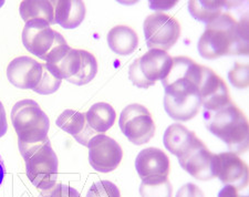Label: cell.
<instances>
[{
    "instance_id": "cell-32",
    "label": "cell",
    "mask_w": 249,
    "mask_h": 197,
    "mask_svg": "<svg viewBox=\"0 0 249 197\" xmlns=\"http://www.w3.org/2000/svg\"><path fill=\"white\" fill-rule=\"evenodd\" d=\"M6 175V167H5V163H3V160L1 156H0V185L2 184L3 179H5Z\"/></svg>"
},
{
    "instance_id": "cell-12",
    "label": "cell",
    "mask_w": 249,
    "mask_h": 197,
    "mask_svg": "<svg viewBox=\"0 0 249 197\" xmlns=\"http://www.w3.org/2000/svg\"><path fill=\"white\" fill-rule=\"evenodd\" d=\"M89 162L95 171L110 173L120 165L123 158V151L120 144L110 136L98 134L90 140Z\"/></svg>"
},
{
    "instance_id": "cell-10",
    "label": "cell",
    "mask_w": 249,
    "mask_h": 197,
    "mask_svg": "<svg viewBox=\"0 0 249 197\" xmlns=\"http://www.w3.org/2000/svg\"><path fill=\"white\" fill-rule=\"evenodd\" d=\"M146 45L150 49L163 51L175 46L180 36L179 22L170 15L156 13L147 16L143 23Z\"/></svg>"
},
{
    "instance_id": "cell-20",
    "label": "cell",
    "mask_w": 249,
    "mask_h": 197,
    "mask_svg": "<svg viewBox=\"0 0 249 197\" xmlns=\"http://www.w3.org/2000/svg\"><path fill=\"white\" fill-rule=\"evenodd\" d=\"M107 45L119 55H130L139 46V37L132 28L116 26L107 34Z\"/></svg>"
},
{
    "instance_id": "cell-5",
    "label": "cell",
    "mask_w": 249,
    "mask_h": 197,
    "mask_svg": "<svg viewBox=\"0 0 249 197\" xmlns=\"http://www.w3.org/2000/svg\"><path fill=\"white\" fill-rule=\"evenodd\" d=\"M22 43L31 54L54 64L67 54L71 47L58 31L43 21H29L22 31Z\"/></svg>"
},
{
    "instance_id": "cell-26",
    "label": "cell",
    "mask_w": 249,
    "mask_h": 197,
    "mask_svg": "<svg viewBox=\"0 0 249 197\" xmlns=\"http://www.w3.org/2000/svg\"><path fill=\"white\" fill-rule=\"evenodd\" d=\"M228 79L235 88H244L248 87V66L247 64H239L238 62L235 63L234 69L230 71L228 73Z\"/></svg>"
},
{
    "instance_id": "cell-30",
    "label": "cell",
    "mask_w": 249,
    "mask_h": 197,
    "mask_svg": "<svg viewBox=\"0 0 249 197\" xmlns=\"http://www.w3.org/2000/svg\"><path fill=\"white\" fill-rule=\"evenodd\" d=\"M217 197H247V196H240L238 194V191H237L234 186L225 185L222 190L219 191Z\"/></svg>"
},
{
    "instance_id": "cell-27",
    "label": "cell",
    "mask_w": 249,
    "mask_h": 197,
    "mask_svg": "<svg viewBox=\"0 0 249 197\" xmlns=\"http://www.w3.org/2000/svg\"><path fill=\"white\" fill-rule=\"evenodd\" d=\"M38 197H81L75 188L62 183H55L53 186L42 191Z\"/></svg>"
},
{
    "instance_id": "cell-21",
    "label": "cell",
    "mask_w": 249,
    "mask_h": 197,
    "mask_svg": "<svg viewBox=\"0 0 249 197\" xmlns=\"http://www.w3.org/2000/svg\"><path fill=\"white\" fill-rule=\"evenodd\" d=\"M20 16L26 23L29 21H43L55 25L53 1L47 0H25L20 3Z\"/></svg>"
},
{
    "instance_id": "cell-18",
    "label": "cell",
    "mask_w": 249,
    "mask_h": 197,
    "mask_svg": "<svg viewBox=\"0 0 249 197\" xmlns=\"http://www.w3.org/2000/svg\"><path fill=\"white\" fill-rule=\"evenodd\" d=\"M55 23L63 29H75L86 18V5L80 0L53 1Z\"/></svg>"
},
{
    "instance_id": "cell-4",
    "label": "cell",
    "mask_w": 249,
    "mask_h": 197,
    "mask_svg": "<svg viewBox=\"0 0 249 197\" xmlns=\"http://www.w3.org/2000/svg\"><path fill=\"white\" fill-rule=\"evenodd\" d=\"M18 144L26 163V174L34 186L41 191L53 186L58 179L59 162L49 138L37 143Z\"/></svg>"
},
{
    "instance_id": "cell-23",
    "label": "cell",
    "mask_w": 249,
    "mask_h": 197,
    "mask_svg": "<svg viewBox=\"0 0 249 197\" xmlns=\"http://www.w3.org/2000/svg\"><path fill=\"white\" fill-rule=\"evenodd\" d=\"M228 7L230 3L227 1H204V0L188 1V10L191 15L198 21L205 22L206 25L224 14V10Z\"/></svg>"
},
{
    "instance_id": "cell-6",
    "label": "cell",
    "mask_w": 249,
    "mask_h": 197,
    "mask_svg": "<svg viewBox=\"0 0 249 197\" xmlns=\"http://www.w3.org/2000/svg\"><path fill=\"white\" fill-rule=\"evenodd\" d=\"M11 122L18 135V143L32 144L48 138L49 118L34 100L26 99L16 103L11 110Z\"/></svg>"
},
{
    "instance_id": "cell-19",
    "label": "cell",
    "mask_w": 249,
    "mask_h": 197,
    "mask_svg": "<svg viewBox=\"0 0 249 197\" xmlns=\"http://www.w3.org/2000/svg\"><path fill=\"white\" fill-rule=\"evenodd\" d=\"M197 139L198 138L194 132L188 130L186 126L179 123H174L166 128L163 142L168 152L179 158L196 142Z\"/></svg>"
},
{
    "instance_id": "cell-15",
    "label": "cell",
    "mask_w": 249,
    "mask_h": 197,
    "mask_svg": "<svg viewBox=\"0 0 249 197\" xmlns=\"http://www.w3.org/2000/svg\"><path fill=\"white\" fill-rule=\"evenodd\" d=\"M198 91L204 110L206 111H215L231 101L226 83L207 67H204Z\"/></svg>"
},
{
    "instance_id": "cell-16",
    "label": "cell",
    "mask_w": 249,
    "mask_h": 197,
    "mask_svg": "<svg viewBox=\"0 0 249 197\" xmlns=\"http://www.w3.org/2000/svg\"><path fill=\"white\" fill-rule=\"evenodd\" d=\"M135 168L142 180L155 178H168L171 168L170 159L166 153L160 148H144L136 156Z\"/></svg>"
},
{
    "instance_id": "cell-31",
    "label": "cell",
    "mask_w": 249,
    "mask_h": 197,
    "mask_svg": "<svg viewBox=\"0 0 249 197\" xmlns=\"http://www.w3.org/2000/svg\"><path fill=\"white\" fill-rule=\"evenodd\" d=\"M170 1H150V7L154 10H162V7H164L163 9H168L175 5V2L178 1H173L172 3H168Z\"/></svg>"
},
{
    "instance_id": "cell-25",
    "label": "cell",
    "mask_w": 249,
    "mask_h": 197,
    "mask_svg": "<svg viewBox=\"0 0 249 197\" xmlns=\"http://www.w3.org/2000/svg\"><path fill=\"white\" fill-rule=\"evenodd\" d=\"M87 197H121L119 187L110 180H99L92 184Z\"/></svg>"
},
{
    "instance_id": "cell-2",
    "label": "cell",
    "mask_w": 249,
    "mask_h": 197,
    "mask_svg": "<svg viewBox=\"0 0 249 197\" xmlns=\"http://www.w3.org/2000/svg\"><path fill=\"white\" fill-rule=\"evenodd\" d=\"M198 52L204 59L213 60L224 55L248 54L247 18L238 22L225 11L207 23L197 43Z\"/></svg>"
},
{
    "instance_id": "cell-3",
    "label": "cell",
    "mask_w": 249,
    "mask_h": 197,
    "mask_svg": "<svg viewBox=\"0 0 249 197\" xmlns=\"http://www.w3.org/2000/svg\"><path fill=\"white\" fill-rule=\"evenodd\" d=\"M207 130L226 144L231 152L240 154L249 145L248 121L244 112L231 101L215 111L203 112Z\"/></svg>"
},
{
    "instance_id": "cell-22",
    "label": "cell",
    "mask_w": 249,
    "mask_h": 197,
    "mask_svg": "<svg viewBox=\"0 0 249 197\" xmlns=\"http://www.w3.org/2000/svg\"><path fill=\"white\" fill-rule=\"evenodd\" d=\"M115 110L109 103L99 102L92 106L86 113L87 122L96 133H106L114 125Z\"/></svg>"
},
{
    "instance_id": "cell-7",
    "label": "cell",
    "mask_w": 249,
    "mask_h": 197,
    "mask_svg": "<svg viewBox=\"0 0 249 197\" xmlns=\"http://www.w3.org/2000/svg\"><path fill=\"white\" fill-rule=\"evenodd\" d=\"M49 66L59 79H66L75 86L91 82L98 73V61L89 51L70 48L57 63Z\"/></svg>"
},
{
    "instance_id": "cell-29",
    "label": "cell",
    "mask_w": 249,
    "mask_h": 197,
    "mask_svg": "<svg viewBox=\"0 0 249 197\" xmlns=\"http://www.w3.org/2000/svg\"><path fill=\"white\" fill-rule=\"evenodd\" d=\"M8 130V123H7V116L6 111L3 107V104L0 101V138H2L3 135L7 133Z\"/></svg>"
},
{
    "instance_id": "cell-17",
    "label": "cell",
    "mask_w": 249,
    "mask_h": 197,
    "mask_svg": "<svg viewBox=\"0 0 249 197\" xmlns=\"http://www.w3.org/2000/svg\"><path fill=\"white\" fill-rule=\"evenodd\" d=\"M57 125L67 133L73 136L80 144L88 147L90 140L98 135L89 126L87 122L86 113L74 111V110H64L57 119Z\"/></svg>"
},
{
    "instance_id": "cell-13",
    "label": "cell",
    "mask_w": 249,
    "mask_h": 197,
    "mask_svg": "<svg viewBox=\"0 0 249 197\" xmlns=\"http://www.w3.org/2000/svg\"><path fill=\"white\" fill-rule=\"evenodd\" d=\"M45 63H39L30 57H18L7 67V78L13 86L22 90L35 91L41 82Z\"/></svg>"
},
{
    "instance_id": "cell-28",
    "label": "cell",
    "mask_w": 249,
    "mask_h": 197,
    "mask_svg": "<svg viewBox=\"0 0 249 197\" xmlns=\"http://www.w3.org/2000/svg\"><path fill=\"white\" fill-rule=\"evenodd\" d=\"M176 197H205L203 191L193 183H187L183 185L178 191Z\"/></svg>"
},
{
    "instance_id": "cell-14",
    "label": "cell",
    "mask_w": 249,
    "mask_h": 197,
    "mask_svg": "<svg viewBox=\"0 0 249 197\" xmlns=\"http://www.w3.org/2000/svg\"><path fill=\"white\" fill-rule=\"evenodd\" d=\"M248 166L232 152L216 154V178L224 185L234 186L237 191L244 190L248 184Z\"/></svg>"
},
{
    "instance_id": "cell-11",
    "label": "cell",
    "mask_w": 249,
    "mask_h": 197,
    "mask_svg": "<svg viewBox=\"0 0 249 197\" xmlns=\"http://www.w3.org/2000/svg\"><path fill=\"white\" fill-rule=\"evenodd\" d=\"M178 159L179 165L196 179L216 178V154H213L199 139Z\"/></svg>"
},
{
    "instance_id": "cell-9",
    "label": "cell",
    "mask_w": 249,
    "mask_h": 197,
    "mask_svg": "<svg viewBox=\"0 0 249 197\" xmlns=\"http://www.w3.org/2000/svg\"><path fill=\"white\" fill-rule=\"evenodd\" d=\"M119 125L122 133L135 145L146 144L155 134V123L150 111L139 103L124 108L120 115Z\"/></svg>"
},
{
    "instance_id": "cell-24",
    "label": "cell",
    "mask_w": 249,
    "mask_h": 197,
    "mask_svg": "<svg viewBox=\"0 0 249 197\" xmlns=\"http://www.w3.org/2000/svg\"><path fill=\"white\" fill-rule=\"evenodd\" d=\"M142 197H172L173 186L167 178H155L142 180L140 185Z\"/></svg>"
},
{
    "instance_id": "cell-8",
    "label": "cell",
    "mask_w": 249,
    "mask_h": 197,
    "mask_svg": "<svg viewBox=\"0 0 249 197\" xmlns=\"http://www.w3.org/2000/svg\"><path fill=\"white\" fill-rule=\"evenodd\" d=\"M173 58L166 51L150 49L141 58L134 60L128 69V78L135 87L147 89L156 81L163 80L172 67Z\"/></svg>"
},
{
    "instance_id": "cell-1",
    "label": "cell",
    "mask_w": 249,
    "mask_h": 197,
    "mask_svg": "<svg viewBox=\"0 0 249 197\" xmlns=\"http://www.w3.org/2000/svg\"><path fill=\"white\" fill-rule=\"evenodd\" d=\"M204 67L187 57L173 58L172 67L162 80L165 95L164 108L175 121H190L202 107L198 86Z\"/></svg>"
}]
</instances>
